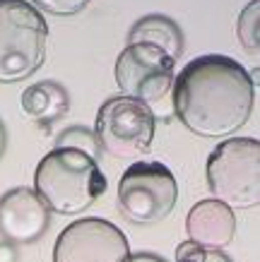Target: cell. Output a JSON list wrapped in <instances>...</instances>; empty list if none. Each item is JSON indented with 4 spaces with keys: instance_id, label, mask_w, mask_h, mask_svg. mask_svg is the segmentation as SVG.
Instances as JSON below:
<instances>
[{
    "instance_id": "1",
    "label": "cell",
    "mask_w": 260,
    "mask_h": 262,
    "mask_svg": "<svg viewBox=\"0 0 260 262\" xmlns=\"http://www.w3.org/2000/svg\"><path fill=\"white\" fill-rule=\"evenodd\" d=\"M171 87L178 120L200 137H227L251 118L253 82L234 58H195L173 77Z\"/></svg>"
},
{
    "instance_id": "2",
    "label": "cell",
    "mask_w": 260,
    "mask_h": 262,
    "mask_svg": "<svg viewBox=\"0 0 260 262\" xmlns=\"http://www.w3.org/2000/svg\"><path fill=\"white\" fill-rule=\"evenodd\" d=\"M34 190L58 214H77L106 192V176L85 151L55 147L39 161Z\"/></svg>"
},
{
    "instance_id": "3",
    "label": "cell",
    "mask_w": 260,
    "mask_h": 262,
    "mask_svg": "<svg viewBox=\"0 0 260 262\" xmlns=\"http://www.w3.org/2000/svg\"><path fill=\"white\" fill-rule=\"evenodd\" d=\"M48 24L27 0H0V84L32 77L46 60Z\"/></svg>"
},
{
    "instance_id": "4",
    "label": "cell",
    "mask_w": 260,
    "mask_h": 262,
    "mask_svg": "<svg viewBox=\"0 0 260 262\" xmlns=\"http://www.w3.org/2000/svg\"><path fill=\"white\" fill-rule=\"evenodd\" d=\"M207 185L214 200L231 209L260 202V142L251 137L224 140L207 159Z\"/></svg>"
},
{
    "instance_id": "5",
    "label": "cell",
    "mask_w": 260,
    "mask_h": 262,
    "mask_svg": "<svg viewBox=\"0 0 260 262\" xmlns=\"http://www.w3.org/2000/svg\"><path fill=\"white\" fill-rule=\"evenodd\" d=\"M154 130L157 118L152 108L130 96H113L96 113V142L116 159H137L147 154Z\"/></svg>"
},
{
    "instance_id": "6",
    "label": "cell",
    "mask_w": 260,
    "mask_h": 262,
    "mask_svg": "<svg viewBox=\"0 0 260 262\" xmlns=\"http://www.w3.org/2000/svg\"><path fill=\"white\" fill-rule=\"evenodd\" d=\"M178 200L176 178L159 161H137L121 176L118 209L130 224H157Z\"/></svg>"
},
{
    "instance_id": "7",
    "label": "cell",
    "mask_w": 260,
    "mask_h": 262,
    "mask_svg": "<svg viewBox=\"0 0 260 262\" xmlns=\"http://www.w3.org/2000/svg\"><path fill=\"white\" fill-rule=\"evenodd\" d=\"M176 60L152 43H128L116 60V84L142 103L162 101L176 77Z\"/></svg>"
},
{
    "instance_id": "8",
    "label": "cell",
    "mask_w": 260,
    "mask_h": 262,
    "mask_svg": "<svg viewBox=\"0 0 260 262\" xmlns=\"http://www.w3.org/2000/svg\"><path fill=\"white\" fill-rule=\"evenodd\" d=\"M130 248L118 226L104 219H79L65 226L53 248V262H128Z\"/></svg>"
},
{
    "instance_id": "9",
    "label": "cell",
    "mask_w": 260,
    "mask_h": 262,
    "mask_svg": "<svg viewBox=\"0 0 260 262\" xmlns=\"http://www.w3.org/2000/svg\"><path fill=\"white\" fill-rule=\"evenodd\" d=\"M48 209L36 190L12 188L0 198V233L10 243H34L48 229Z\"/></svg>"
},
{
    "instance_id": "10",
    "label": "cell",
    "mask_w": 260,
    "mask_h": 262,
    "mask_svg": "<svg viewBox=\"0 0 260 262\" xmlns=\"http://www.w3.org/2000/svg\"><path fill=\"white\" fill-rule=\"evenodd\" d=\"M188 238L207 250H222L234 241L236 233V216L234 209L219 200H203L193 205L186 216Z\"/></svg>"
},
{
    "instance_id": "11",
    "label": "cell",
    "mask_w": 260,
    "mask_h": 262,
    "mask_svg": "<svg viewBox=\"0 0 260 262\" xmlns=\"http://www.w3.org/2000/svg\"><path fill=\"white\" fill-rule=\"evenodd\" d=\"M128 43H152L176 60L183 53V32L171 17L147 15L133 24L128 34Z\"/></svg>"
},
{
    "instance_id": "12",
    "label": "cell",
    "mask_w": 260,
    "mask_h": 262,
    "mask_svg": "<svg viewBox=\"0 0 260 262\" xmlns=\"http://www.w3.org/2000/svg\"><path fill=\"white\" fill-rule=\"evenodd\" d=\"M22 108L29 118L39 123H53L70 108V96L55 82H36L24 89Z\"/></svg>"
},
{
    "instance_id": "13",
    "label": "cell",
    "mask_w": 260,
    "mask_h": 262,
    "mask_svg": "<svg viewBox=\"0 0 260 262\" xmlns=\"http://www.w3.org/2000/svg\"><path fill=\"white\" fill-rule=\"evenodd\" d=\"M236 34L246 51L258 56V51H260V0H251L244 8V12L238 15Z\"/></svg>"
},
{
    "instance_id": "14",
    "label": "cell",
    "mask_w": 260,
    "mask_h": 262,
    "mask_svg": "<svg viewBox=\"0 0 260 262\" xmlns=\"http://www.w3.org/2000/svg\"><path fill=\"white\" fill-rule=\"evenodd\" d=\"M55 147H65V149H77V151H85L87 157L96 159L99 157V142H96V135L92 130L87 127H79V125H72V127H65L61 137H58V144Z\"/></svg>"
},
{
    "instance_id": "15",
    "label": "cell",
    "mask_w": 260,
    "mask_h": 262,
    "mask_svg": "<svg viewBox=\"0 0 260 262\" xmlns=\"http://www.w3.org/2000/svg\"><path fill=\"white\" fill-rule=\"evenodd\" d=\"M92 0H34V5L41 8L44 12H51V15H61V17H68V15H77L82 10L89 5Z\"/></svg>"
},
{
    "instance_id": "16",
    "label": "cell",
    "mask_w": 260,
    "mask_h": 262,
    "mask_svg": "<svg viewBox=\"0 0 260 262\" xmlns=\"http://www.w3.org/2000/svg\"><path fill=\"white\" fill-rule=\"evenodd\" d=\"M207 248L197 246L195 241H183V243H178V248H176V262H200L203 257H205Z\"/></svg>"
},
{
    "instance_id": "17",
    "label": "cell",
    "mask_w": 260,
    "mask_h": 262,
    "mask_svg": "<svg viewBox=\"0 0 260 262\" xmlns=\"http://www.w3.org/2000/svg\"><path fill=\"white\" fill-rule=\"evenodd\" d=\"M0 262H17L15 243H0Z\"/></svg>"
},
{
    "instance_id": "18",
    "label": "cell",
    "mask_w": 260,
    "mask_h": 262,
    "mask_svg": "<svg viewBox=\"0 0 260 262\" xmlns=\"http://www.w3.org/2000/svg\"><path fill=\"white\" fill-rule=\"evenodd\" d=\"M200 262H231V260H229V257L222 253V250H207L205 257H203Z\"/></svg>"
},
{
    "instance_id": "19",
    "label": "cell",
    "mask_w": 260,
    "mask_h": 262,
    "mask_svg": "<svg viewBox=\"0 0 260 262\" xmlns=\"http://www.w3.org/2000/svg\"><path fill=\"white\" fill-rule=\"evenodd\" d=\"M128 262H164V260L157 257V255H152V253H137V255H130Z\"/></svg>"
},
{
    "instance_id": "20",
    "label": "cell",
    "mask_w": 260,
    "mask_h": 262,
    "mask_svg": "<svg viewBox=\"0 0 260 262\" xmlns=\"http://www.w3.org/2000/svg\"><path fill=\"white\" fill-rule=\"evenodd\" d=\"M5 147H8V133H5V125L0 123V157H3Z\"/></svg>"
}]
</instances>
